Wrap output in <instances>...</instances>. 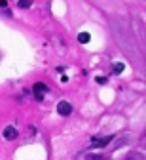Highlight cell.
Segmentation results:
<instances>
[{"mask_svg":"<svg viewBox=\"0 0 146 160\" xmlns=\"http://www.w3.org/2000/svg\"><path fill=\"white\" fill-rule=\"evenodd\" d=\"M32 92H34V97L38 99V101H42V99H44V95H46V92H48V86L42 84V82H36L34 88H32Z\"/></svg>","mask_w":146,"mask_h":160,"instance_id":"obj_1","label":"cell"},{"mask_svg":"<svg viewBox=\"0 0 146 160\" xmlns=\"http://www.w3.org/2000/svg\"><path fill=\"white\" fill-rule=\"evenodd\" d=\"M57 112H59L61 116H68V114L72 112V105H70L68 101H59V103H57Z\"/></svg>","mask_w":146,"mask_h":160,"instance_id":"obj_2","label":"cell"},{"mask_svg":"<svg viewBox=\"0 0 146 160\" xmlns=\"http://www.w3.org/2000/svg\"><path fill=\"white\" fill-rule=\"evenodd\" d=\"M2 135L8 139V141H13V139H17V137H19V132H17V128H15V126H6V128H4V132H2Z\"/></svg>","mask_w":146,"mask_h":160,"instance_id":"obj_3","label":"cell"},{"mask_svg":"<svg viewBox=\"0 0 146 160\" xmlns=\"http://www.w3.org/2000/svg\"><path fill=\"white\" fill-rule=\"evenodd\" d=\"M112 139H114L112 135H104V137H99V139L93 137V139H91V145H93V147H106Z\"/></svg>","mask_w":146,"mask_h":160,"instance_id":"obj_4","label":"cell"},{"mask_svg":"<svg viewBox=\"0 0 146 160\" xmlns=\"http://www.w3.org/2000/svg\"><path fill=\"white\" fill-rule=\"evenodd\" d=\"M89 40H91V34H89V32H80V34H78V42H80V44H87Z\"/></svg>","mask_w":146,"mask_h":160,"instance_id":"obj_5","label":"cell"},{"mask_svg":"<svg viewBox=\"0 0 146 160\" xmlns=\"http://www.w3.org/2000/svg\"><path fill=\"white\" fill-rule=\"evenodd\" d=\"M17 6H19L21 10H27V8L32 6V0H17Z\"/></svg>","mask_w":146,"mask_h":160,"instance_id":"obj_6","label":"cell"},{"mask_svg":"<svg viewBox=\"0 0 146 160\" xmlns=\"http://www.w3.org/2000/svg\"><path fill=\"white\" fill-rule=\"evenodd\" d=\"M123 69H125V65H123V63H116V65H114V72H116V74L123 72Z\"/></svg>","mask_w":146,"mask_h":160,"instance_id":"obj_7","label":"cell"},{"mask_svg":"<svg viewBox=\"0 0 146 160\" xmlns=\"http://www.w3.org/2000/svg\"><path fill=\"white\" fill-rule=\"evenodd\" d=\"M0 8H8V0H0Z\"/></svg>","mask_w":146,"mask_h":160,"instance_id":"obj_8","label":"cell"}]
</instances>
